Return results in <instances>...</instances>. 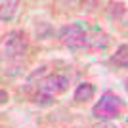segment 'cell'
I'll use <instances>...</instances> for the list:
<instances>
[{
    "label": "cell",
    "mask_w": 128,
    "mask_h": 128,
    "mask_svg": "<svg viewBox=\"0 0 128 128\" xmlns=\"http://www.w3.org/2000/svg\"><path fill=\"white\" fill-rule=\"evenodd\" d=\"M122 111H124V102L118 96L111 94V92H105V94L98 100L96 105L92 107V115L96 118H100L102 122H109L113 118L120 117Z\"/></svg>",
    "instance_id": "6da1fadb"
},
{
    "label": "cell",
    "mask_w": 128,
    "mask_h": 128,
    "mask_svg": "<svg viewBox=\"0 0 128 128\" xmlns=\"http://www.w3.org/2000/svg\"><path fill=\"white\" fill-rule=\"evenodd\" d=\"M61 40L69 48H84L86 46V29L80 23H71V25L63 27Z\"/></svg>",
    "instance_id": "7a4b0ae2"
},
{
    "label": "cell",
    "mask_w": 128,
    "mask_h": 128,
    "mask_svg": "<svg viewBox=\"0 0 128 128\" xmlns=\"http://www.w3.org/2000/svg\"><path fill=\"white\" fill-rule=\"evenodd\" d=\"M69 86V80L67 76L61 75H48L46 78H42L38 82V92L40 94H46V96H54V94H59V92H65Z\"/></svg>",
    "instance_id": "3957f363"
},
{
    "label": "cell",
    "mask_w": 128,
    "mask_h": 128,
    "mask_svg": "<svg viewBox=\"0 0 128 128\" xmlns=\"http://www.w3.org/2000/svg\"><path fill=\"white\" fill-rule=\"evenodd\" d=\"M25 36H23V32L19 31H12L6 34L4 38V52L8 54V56H21L23 52H25Z\"/></svg>",
    "instance_id": "277c9868"
},
{
    "label": "cell",
    "mask_w": 128,
    "mask_h": 128,
    "mask_svg": "<svg viewBox=\"0 0 128 128\" xmlns=\"http://www.w3.org/2000/svg\"><path fill=\"white\" fill-rule=\"evenodd\" d=\"M107 44H109V36H107L103 31H100V29L86 31V46H92V48H105Z\"/></svg>",
    "instance_id": "5b68a950"
},
{
    "label": "cell",
    "mask_w": 128,
    "mask_h": 128,
    "mask_svg": "<svg viewBox=\"0 0 128 128\" xmlns=\"http://www.w3.org/2000/svg\"><path fill=\"white\" fill-rule=\"evenodd\" d=\"M111 63L118 69H126L128 67V44H120L117 52L111 56Z\"/></svg>",
    "instance_id": "8992f818"
},
{
    "label": "cell",
    "mask_w": 128,
    "mask_h": 128,
    "mask_svg": "<svg viewBox=\"0 0 128 128\" xmlns=\"http://www.w3.org/2000/svg\"><path fill=\"white\" fill-rule=\"evenodd\" d=\"M94 94H96V88H94V84H90V82H82V84H78V88L75 90V100L76 102H90L92 98H94Z\"/></svg>",
    "instance_id": "52a82bcc"
},
{
    "label": "cell",
    "mask_w": 128,
    "mask_h": 128,
    "mask_svg": "<svg viewBox=\"0 0 128 128\" xmlns=\"http://www.w3.org/2000/svg\"><path fill=\"white\" fill-rule=\"evenodd\" d=\"M17 6H19V2H16V0H2L0 2V8H2V14H0V17H2V21H10L12 17H14V14L17 12Z\"/></svg>",
    "instance_id": "ba28073f"
},
{
    "label": "cell",
    "mask_w": 128,
    "mask_h": 128,
    "mask_svg": "<svg viewBox=\"0 0 128 128\" xmlns=\"http://www.w3.org/2000/svg\"><path fill=\"white\" fill-rule=\"evenodd\" d=\"M94 128H117L115 124H111V122H98Z\"/></svg>",
    "instance_id": "9c48e42d"
},
{
    "label": "cell",
    "mask_w": 128,
    "mask_h": 128,
    "mask_svg": "<svg viewBox=\"0 0 128 128\" xmlns=\"http://www.w3.org/2000/svg\"><path fill=\"white\" fill-rule=\"evenodd\" d=\"M126 92H128V80H126Z\"/></svg>",
    "instance_id": "30bf717a"
}]
</instances>
